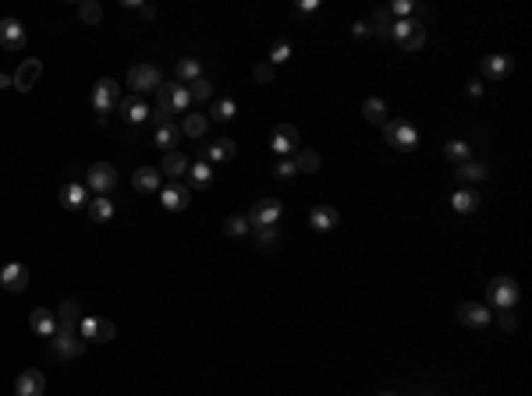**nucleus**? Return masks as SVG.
Instances as JSON below:
<instances>
[{
  "label": "nucleus",
  "mask_w": 532,
  "mask_h": 396,
  "mask_svg": "<svg viewBox=\"0 0 532 396\" xmlns=\"http://www.w3.org/2000/svg\"><path fill=\"white\" fill-rule=\"evenodd\" d=\"M82 350H86V340L79 336V322H64V318H57V332H54L50 354H54V357H61V361H75Z\"/></svg>",
  "instance_id": "f257e3e1"
},
{
  "label": "nucleus",
  "mask_w": 532,
  "mask_h": 396,
  "mask_svg": "<svg viewBox=\"0 0 532 396\" xmlns=\"http://www.w3.org/2000/svg\"><path fill=\"white\" fill-rule=\"evenodd\" d=\"M486 304L497 308V311H514V304H518V283L511 276H493L490 287H486Z\"/></svg>",
  "instance_id": "f03ea898"
},
{
  "label": "nucleus",
  "mask_w": 532,
  "mask_h": 396,
  "mask_svg": "<svg viewBox=\"0 0 532 396\" xmlns=\"http://www.w3.org/2000/svg\"><path fill=\"white\" fill-rule=\"evenodd\" d=\"M89 103H93V110L100 114L96 121L100 124H107V114L121 103V89H117V82L114 78H100L96 85H93V96H89Z\"/></svg>",
  "instance_id": "7ed1b4c3"
},
{
  "label": "nucleus",
  "mask_w": 532,
  "mask_h": 396,
  "mask_svg": "<svg viewBox=\"0 0 532 396\" xmlns=\"http://www.w3.org/2000/svg\"><path fill=\"white\" fill-rule=\"evenodd\" d=\"M383 138H387V145H394V149H401V152H412V149L419 145V128H415L412 121L398 117V121H387V124H383Z\"/></svg>",
  "instance_id": "20e7f679"
},
{
  "label": "nucleus",
  "mask_w": 532,
  "mask_h": 396,
  "mask_svg": "<svg viewBox=\"0 0 532 396\" xmlns=\"http://www.w3.org/2000/svg\"><path fill=\"white\" fill-rule=\"evenodd\" d=\"M86 188H89L96 198L114 195V188H117V170H114L110 163H93V167L86 170Z\"/></svg>",
  "instance_id": "39448f33"
},
{
  "label": "nucleus",
  "mask_w": 532,
  "mask_h": 396,
  "mask_svg": "<svg viewBox=\"0 0 532 396\" xmlns=\"http://www.w3.org/2000/svg\"><path fill=\"white\" fill-rule=\"evenodd\" d=\"M391 40H394L401 50H419V47L426 43V29H422L419 18H401V22H394Z\"/></svg>",
  "instance_id": "423d86ee"
},
{
  "label": "nucleus",
  "mask_w": 532,
  "mask_h": 396,
  "mask_svg": "<svg viewBox=\"0 0 532 396\" xmlns=\"http://www.w3.org/2000/svg\"><path fill=\"white\" fill-rule=\"evenodd\" d=\"M128 85H132L135 96H142V92L160 89V85H163V75H160L156 64H135V68L128 71Z\"/></svg>",
  "instance_id": "0eeeda50"
},
{
  "label": "nucleus",
  "mask_w": 532,
  "mask_h": 396,
  "mask_svg": "<svg viewBox=\"0 0 532 396\" xmlns=\"http://www.w3.org/2000/svg\"><path fill=\"white\" fill-rule=\"evenodd\" d=\"M281 212H284V205H281L277 198H262V202H255V205H252V212H248L245 220H248V227H252V230H262V227H277Z\"/></svg>",
  "instance_id": "6e6552de"
},
{
  "label": "nucleus",
  "mask_w": 532,
  "mask_h": 396,
  "mask_svg": "<svg viewBox=\"0 0 532 396\" xmlns=\"http://www.w3.org/2000/svg\"><path fill=\"white\" fill-rule=\"evenodd\" d=\"M0 287L11 290V294H22L29 287V265L25 262H8L0 269Z\"/></svg>",
  "instance_id": "1a4fd4ad"
},
{
  "label": "nucleus",
  "mask_w": 532,
  "mask_h": 396,
  "mask_svg": "<svg viewBox=\"0 0 532 396\" xmlns=\"http://www.w3.org/2000/svg\"><path fill=\"white\" fill-rule=\"evenodd\" d=\"M302 135H299V128H291V124H281V128H274V152L281 156V160H288V152H299L302 145Z\"/></svg>",
  "instance_id": "9d476101"
},
{
  "label": "nucleus",
  "mask_w": 532,
  "mask_h": 396,
  "mask_svg": "<svg viewBox=\"0 0 532 396\" xmlns=\"http://www.w3.org/2000/svg\"><path fill=\"white\" fill-rule=\"evenodd\" d=\"M188 202H192V191H188V184H167V188H160V205L167 209V212H181V209H188Z\"/></svg>",
  "instance_id": "9b49d317"
},
{
  "label": "nucleus",
  "mask_w": 532,
  "mask_h": 396,
  "mask_svg": "<svg viewBox=\"0 0 532 396\" xmlns=\"http://www.w3.org/2000/svg\"><path fill=\"white\" fill-rule=\"evenodd\" d=\"M0 47L4 50H22L25 47V25L18 18H0Z\"/></svg>",
  "instance_id": "f8f14e48"
},
{
  "label": "nucleus",
  "mask_w": 532,
  "mask_h": 396,
  "mask_svg": "<svg viewBox=\"0 0 532 396\" xmlns=\"http://www.w3.org/2000/svg\"><path fill=\"white\" fill-rule=\"evenodd\" d=\"M117 107H121V114H125L128 128H139V124H146V121L153 117V110L146 107V100H142V96H128V100H121Z\"/></svg>",
  "instance_id": "ddd939ff"
},
{
  "label": "nucleus",
  "mask_w": 532,
  "mask_h": 396,
  "mask_svg": "<svg viewBox=\"0 0 532 396\" xmlns=\"http://www.w3.org/2000/svg\"><path fill=\"white\" fill-rule=\"evenodd\" d=\"M43 392H47V378H43V371L29 368V371H22V375H18V382H15V396H43Z\"/></svg>",
  "instance_id": "4468645a"
},
{
  "label": "nucleus",
  "mask_w": 532,
  "mask_h": 396,
  "mask_svg": "<svg viewBox=\"0 0 532 396\" xmlns=\"http://www.w3.org/2000/svg\"><path fill=\"white\" fill-rule=\"evenodd\" d=\"M40 75H43V61H36V57H29V61H22V68L15 71V89H22V92H29L36 82H40Z\"/></svg>",
  "instance_id": "2eb2a0df"
},
{
  "label": "nucleus",
  "mask_w": 532,
  "mask_h": 396,
  "mask_svg": "<svg viewBox=\"0 0 532 396\" xmlns=\"http://www.w3.org/2000/svg\"><path fill=\"white\" fill-rule=\"evenodd\" d=\"M511 57H504V54H490L486 61H482V78H490V82H500V78H507L511 75Z\"/></svg>",
  "instance_id": "dca6fc26"
},
{
  "label": "nucleus",
  "mask_w": 532,
  "mask_h": 396,
  "mask_svg": "<svg viewBox=\"0 0 532 396\" xmlns=\"http://www.w3.org/2000/svg\"><path fill=\"white\" fill-rule=\"evenodd\" d=\"M458 318H461L465 325H472V329H482V325L490 322V311H486V304L465 301V304H458Z\"/></svg>",
  "instance_id": "f3484780"
},
{
  "label": "nucleus",
  "mask_w": 532,
  "mask_h": 396,
  "mask_svg": "<svg viewBox=\"0 0 532 396\" xmlns=\"http://www.w3.org/2000/svg\"><path fill=\"white\" fill-rule=\"evenodd\" d=\"M209 181H213V163L209 160H199V163H188V191H202V188H209Z\"/></svg>",
  "instance_id": "a211bd4d"
},
{
  "label": "nucleus",
  "mask_w": 532,
  "mask_h": 396,
  "mask_svg": "<svg viewBox=\"0 0 532 396\" xmlns=\"http://www.w3.org/2000/svg\"><path fill=\"white\" fill-rule=\"evenodd\" d=\"M337 220H341V216H337V209H334V205H316V209L309 212V227H313V230H320V234L334 230V227H337Z\"/></svg>",
  "instance_id": "6ab92c4d"
},
{
  "label": "nucleus",
  "mask_w": 532,
  "mask_h": 396,
  "mask_svg": "<svg viewBox=\"0 0 532 396\" xmlns=\"http://www.w3.org/2000/svg\"><path fill=\"white\" fill-rule=\"evenodd\" d=\"M163 177H170V181H178L181 174H188V160L174 149V152H163V160H160V167H156Z\"/></svg>",
  "instance_id": "aec40b11"
},
{
  "label": "nucleus",
  "mask_w": 532,
  "mask_h": 396,
  "mask_svg": "<svg viewBox=\"0 0 532 396\" xmlns=\"http://www.w3.org/2000/svg\"><path fill=\"white\" fill-rule=\"evenodd\" d=\"M160 170L156 167H139L135 174H132V188L135 191H160Z\"/></svg>",
  "instance_id": "412c9836"
},
{
  "label": "nucleus",
  "mask_w": 532,
  "mask_h": 396,
  "mask_svg": "<svg viewBox=\"0 0 532 396\" xmlns=\"http://www.w3.org/2000/svg\"><path fill=\"white\" fill-rule=\"evenodd\" d=\"M29 322H33V332H40V336H50V340H54V332H57V311H50V308H36Z\"/></svg>",
  "instance_id": "4be33fe9"
},
{
  "label": "nucleus",
  "mask_w": 532,
  "mask_h": 396,
  "mask_svg": "<svg viewBox=\"0 0 532 396\" xmlns=\"http://www.w3.org/2000/svg\"><path fill=\"white\" fill-rule=\"evenodd\" d=\"M174 75H178V85H192L195 78H202V61L199 57H181Z\"/></svg>",
  "instance_id": "5701e85b"
},
{
  "label": "nucleus",
  "mask_w": 532,
  "mask_h": 396,
  "mask_svg": "<svg viewBox=\"0 0 532 396\" xmlns=\"http://www.w3.org/2000/svg\"><path fill=\"white\" fill-rule=\"evenodd\" d=\"M206 156H209V163H231L238 156V145L231 138H216V142H209Z\"/></svg>",
  "instance_id": "b1692460"
},
{
  "label": "nucleus",
  "mask_w": 532,
  "mask_h": 396,
  "mask_svg": "<svg viewBox=\"0 0 532 396\" xmlns=\"http://www.w3.org/2000/svg\"><path fill=\"white\" fill-rule=\"evenodd\" d=\"M86 184H79V181H71V184H64V191H61V205L64 209H86Z\"/></svg>",
  "instance_id": "393cba45"
},
{
  "label": "nucleus",
  "mask_w": 532,
  "mask_h": 396,
  "mask_svg": "<svg viewBox=\"0 0 532 396\" xmlns=\"http://www.w3.org/2000/svg\"><path fill=\"white\" fill-rule=\"evenodd\" d=\"M320 167H323L320 152H313V149H299V152H295V170H299V174H316Z\"/></svg>",
  "instance_id": "a878e982"
},
{
  "label": "nucleus",
  "mask_w": 532,
  "mask_h": 396,
  "mask_svg": "<svg viewBox=\"0 0 532 396\" xmlns=\"http://www.w3.org/2000/svg\"><path fill=\"white\" fill-rule=\"evenodd\" d=\"M206 128H209V117H202V114H185L181 135H188V138H202V135H206Z\"/></svg>",
  "instance_id": "bb28decb"
},
{
  "label": "nucleus",
  "mask_w": 532,
  "mask_h": 396,
  "mask_svg": "<svg viewBox=\"0 0 532 396\" xmlns=\"http://www.w3.org/2000/svg\"><path fill=\"white\" fill-rule=\"evenodd\" d=\"M89 220H93V223L114 220V198H93V202H89Z\"/></svg>",
  "instance_id": "cd10ccee"
},
{
  "label": "nucleus",
  "mask_w": 532,
  "mask_h": 396,
  "mask_svg": "<svg viewBox=\"0 0 532 396\" xmlns=\"http://www.w3.org/2000/svg\"><path fill=\"white\" fill-rule=\"evenodd\" d=\"M362 114H366V121H373V124H387V103L376 100V96H369V100L362 103Z\"/></svg>",
  "instance_id": "c85d7f7f"
},
{
  "label": "nucleus",
  "mask_w": 532,
  "mask_h": 396,
  "mask_svg": "<svg viewBox=\"0 0 532 396\" xmlns=\"http://www.w3.org/2000/svg\"><path fill=\"white\" fill-rule=\"evenodd\" d=\"M178 138H181V128H174V124H160V128H156V145H160L163 152H174Z\"/></svg>",
  "instance_id": "c756f323"
},
{
  "label": "nucleus",
  "mask_w": 532,
  "mask_h": 396,
  "mask_svg": "<svg viewBox=\"0 0 532 396\" xmlns=\"http://www.w3.org/2000/svg\"><path fill=\"white\" fill-rule=\"evenodd\" d=\"M475 205H479V195H475V191H454V198H451V209L461 212V216L475 212Z\"/></svg>",
  "instance_id": "7c9ffc66"
},
{
  "label": "nucleus",
  "mask_w": 532,
  "mask_h": 396,
  "mask_svg": "<svg viewBox=\"0 0 532 396\" xmlns=\"http://www.w3.org/2000/svg\"><path fill=\"white\" fill-rule=\"evenodd\" d=\"M391 29H394V15L387 8H376L373 11V32L383 36V40H391Z\"/></svg>",
  "instance_id": "2f4dec72"
},
{
  "label": "nucleus",
  "mask_w": 532,
  "mask_h": 396,
  "mask_svg": "<svg viewBox=\"0 0 532 396\" xmlns=\"http://www.w3.org/2000/svg\"><path fill=\"white\" fill-rule=\"evenodd\" d=\"M192 107V96H188V85H170V114H185Z\"/></svg>",
  "instance_id": "473e14b6"
},
{
  "label": "nucleus",
  "mask_w": 532,
  "mask_h": 396,
  "mask_svg": "<svg viewBox=\"0 0 532 396\" xmlns=\"http://www.w3.org/2000/svg\"><path fill=\"white\" fill-rule=\"evenodd\" d=\"M79 18L86 25H100L103 22V8L96 4V0H82V4H79Z\"/></svg>",
  "instance_id": "72a5a7b5"
},
{
  "label": "nucleus",
  "mask_w": 532,
  "mask_h": 396,
  "mask_svg": "<svg viewBox=\"0 0 532 396\" xmlns=\"http://www.w3.org/2000/svg\"><path fill=\"white\" fill-rule=\"evenodd\" d=\"M188 96H192V103H206V100H213V82L195 78V82L188 85Z\"/></svg>",
  "instance_id": "f704fd0d"
},
{
  "label": "nucleus",
  "mask_w": 532,
  "mask_h": 396,
  "mask_svg": "<svg viewBox=\"0 0 532 396\" xmlns=\"http://www.w3.org/2000/svg\"><path fill=\"white\" fill-rule=\"evenodd\" d=\"M458 177H461V181H482V177H486V163L465 160V163L458 167Z\"/></svg>",
  "instance_id": "c9c22d12"
},
{
  "label": "nucleus",
  "mask_w": 532,
  "mask_h": 396,
  "mask_svg": "<svg viewBox=\"0 0 532 396\" xmlns=\"http://www.w3.org/2000/svg\"><path fill=\"white\" fill-rule=\"evenodd\" d=\"M117 336V325L110 322V318H96V329H93V340L96 343H110Z\"/></svg>",
  "instance_id": "e433bc0d"
},
{
  "label": "nucleus",
  "mask_w": 532,
  "mask_h": 396,
  "mask_svg": "<svg viewBox=\"0 0 532 396\" xmlns=\"http://www.w3.org/2000/svg\"><path fill=\"white\" fill-rule=\"evenodd\" d=\"M57 318H64V322H82V304H79L75 297H68V301L57 308Z\"/></svg>",
  "instance_id": "4c0bfd02"
},
{
  "label": "nucleus",
  "mask_w": 532,
  "mask_h": 396,
  "mask_svg": "<svg viewBox=\"0 0 532 396\" xmlns=\"http://www.w3.org/2000/svg\"><path fill=\"white\" fill-rule=\"evenodd\" d=\"M255 244H259L262 251H274V248H277V227H262V230H255Z\"/></svg>",
  "instance_id": "58836bf2"
},
{
  "label": "nucleus",
  "mask_w": 532,
  "mask_h": 396,
  "mask_svg": "<svg viewBox=\"0 0 532 396\" xmlns=\"http://www.w3.org/2000/svg\"><path fill=\"white\" fill-rule=\"evenodd\" d=\"M209 114H213V121H231L238 114V107H234V100H216Z\"/></svg>",
  "instance_id": "ea45409f"
},
{
  "label": "nucleus",
  "mask_w": 532,
  "mask_h": 396,
  "mask_svg": "<svg viewBox=\"0 0 532 396\" xmlns=\"http://www.w3.org/2000/svg\"><path fill=\"white\" fill-rule=\"evenodd\" d=\"M444 156H447L451 163H465V160H468V142H447V145H444Z\"/></svg>",
  "instance_id": "a19ab883"
},
{
  "label": "nucleus",
  "mask_w": 532,
  "mask_h": 396,
  "mask_svg": "<svg viewBox=\"0 0 532 396\" xmlns=\"http://www.w3.org/2000/svg\"><path fill=\"white\" fill-rule=\"evenodd\" d=\"M248 230H252V227H248L245 216H231V220L224 223V234H227V237H245Z\"/></svg>",
  "instance_id": "79ce46f5"
},
{
  "label": "nucleus",
  "mask_w": 532,
  "mask_h": 396,
  "mask_svg": "<svg viewBox=\"0 0 532 396\" xmlns=\"http://www.w3.org/2000/svg\"><path fill=\"white\" fill-rule=\"evenodd\" d=\"M252 78H255V82H262V85H270V82H274V64H270V61H266V64H255Z\"/></svg>",
  "instance_id": "37998d69"
},
{
  "label": "nucleus",
  "mask_w": 532,
  "mask_h": 396,
  "mask_svg": "<svg viewBox=\"0 0 532 396\" xmlns=\"http://www.w3.org/2000/svg\"><path fill=\"white\" fill-rule=\"evenodd\" d=\"M291 57V47L288 43H274V50H270V64H284Z\"/></svg>",
  "instance_id": "c03bdc74"
},
{
  "label": "nucleus",
  "mask_w": 532,
  "mask_h": 396,
  "mask_svg": "<svg viewBox=\"0 0 532 396\" xmlns=\"http://www.w3.org/2000/svg\"><path fill=\"white\" fill-rule=\"evenodd\" d=\"M274 174L281 177V181H288V177H295L299 170H295V160H281L277 167H274Z\"/></svg>",
  "instance_id": "a18cd8bd"
},
{
  "label": "nucleus",
  "mask_w": 532,
  "mask_h": 396,
  "mask_svg": "<svg viewBox=\"0 0 532 396\" xmlns=\"http://www.w3.org/2000/svg\"><path fill=\"white\" fill-rule=\"evenodd\" d=\"M497 322H500V329H514V325H518V315H514V311H500Z\"/></svg>",
  "instance_id": "49530a36"
},
{
  "label": "nucleus",
  "mask_w": 532,
  "mask_h": 396,
  "mask_svg": "<svg viewBox=\"0 0 532 396\" xmlns=\"http://www.w3.org/2000/svg\"><path fill=\"white\" fill-rule=\"evenodd\" d=\"M352 32H355L359 40H362V36H369V22H366V18H359V22L352 25Z\"/></svg>",
  "instance_id": "de8ad7c7"
},
{
  "label": "nucleus",
  "mask_w": 532,
  "mask_h": 396,
  "mask_svg": "<svg viewBox=\"0 0 532 396\" xmlns=\"http://www.w3.org/2000/svg\"><path fill=\"white\" fill-rule=\"evenodd\" d=\"M316 8H320V0H302V4H299L302 15H309V11H316Z\"/></svg>",
  "instance_id": "09e8293b"
},
{
  "label": "nucleus",
  "mask_w": 532,
  "mask_h": 396,
  "mask_svg": "<svg viewBox=\"0 0 532 396\" xmlns=\"http://www.w3.org/2000/svg\"><path fill=\"white\" fill-rule=\"evenodd\" d=\"M468 96H482V78H472V82H468Z\"/></svg>",
  "instance_id": "8fccbe9b"
},
{
  "label": "nucleus",
  "mask_w": 532,
  "mask_h": 396,
  "mask_svg": "<svg viewBox=\"0 0 532 396\" xmlns=\"http://www.w3.org/2000/svg\"><path fill=\"white\" fill-rule=\"evenodd\" d=\"M8 85H15V78H8V75H0V89H8Z\"/></svg>",
  "instance_id": "3c124183"
},
{
  "label": "nucleus",
  "mask_w": 532,
  "mask_h": 396,
  "mask_svg": "<svg viewBox=\"0 0 532 396\" xmlns=\"http://www.w3.org/2000/svg\"><path fill=\"white\" fill-rule=\"evenodd\" d=\"M380 396H398V392H380Z\"/></svg>",
  "instance_id": "603ef678"
}]
</instances>
